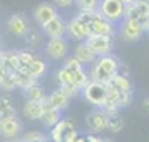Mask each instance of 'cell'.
Listing matches in <instances>:
<instances>
[{
	"instance_id": "cell-1",
	"label": "cell",
	"mask_w": 149,
	"mask_h": 142,
	"mask_svg": "<svg viewBox=\"0 0 149 142\" xmlns=\"http://www.w3.org/2000/svg\"><path fill=\"white\" fill-rule=\"evenodd\" d=\"M118 64H119V60L111 53L103 55V56H96V60L91 63V71L88 73L90 79L96 81V83L106 84L118 73Z\"/></svg>"
},
{
	"instance_id": "cell-2",
	"label": "cell",
	"mask_w": 149,
	"mask_h": 142,
	"mask_svg": "<svg viewBox=\"0 0 149 142\" xmlns=\"http://www.w3.org/2000/svg\"><path fill=\"white\" fill-rule=\"evenodd\" d=\"M98 12L113 25L124 20V3L121 0H100Z\"/></svg>"
},
{
	"instance_id": "cell-3",
	"label": "cell",
	"mask_w": 149,
	"mask_h": 142,
	"mask_svg": "<svg viewBox=\"0 0 149 142\" xmlns=\"http://www.w3.org/2000/svg\"><path fill=\"white\" fill-rule=\"evenodd\" d=\"M83 93V98L88 104H91L93 107L100 109L104 103V98H106V89H104V84L96 83V81H90L85 88L81 89Z\"/></svg>"
},
{
	"instance_id": "cell-4",
	"label": "cell",
	"mask_w": 149,
	"mask_h": 142,
	"mask_svg": "<svg viewBox=\"0 0 149 142\" xmlns=\"http://www.w3.org/2000/svg\"><path fill=\"white\" fill-rule=\"evenodd\" d=\"M70 51V42L66 38H48L45 43V55L52 60H65Z\"/></svg>"
},
{
	"instance_id": "cell-5",
	"label": "cell",
	"mask_w": 149,
	"mask_h": 142,
	"mask_svg": "<svg viewBox=\"0 0 149 142\" xmlns=\"http://www.w3.org/2000/svg\"><path fill=\"white\" fill-rule=\"evenodd\" d=\"M85 43L91 48V51L96 56H103V55H109L113 50V37H106V35H90L85 40Z\"/></svg>"
},
{
	"instance_id": "cell-6",
	"label": "cell",
	"mask_w": 149,
	"mask_h": 142,
	"mask_svg": "<svg viewBox=\"0 0 149 142\" xmlns=\"http://www.w3.org/2000/svg\"><path fill=\"white\" fill-rule=\"evenodd\" d=\"M116 33V28L111 21H108L101 13L96 10L93 13V18L90 21V35H106V37H113Z\"/></svg>"
},
{
	"instance_id": "cell-7",
	"label": "cell",
	"mask_w": 149,
	"mask_h": 142,
	"mask_svg": "<svg viewBox=\"0 0 149 142\" xmlns=\"http://www.w3.org/2000/svg\"><path fill=\"white\" fill-rule=\"evenodd\" d=\"M86 126L91 132H103L106 131L108 116L103 109H93L86 114Z\"/></svg>"
},
{
	"instance_id": "cell-8",
	"label": "cell",
	"mask_w": 149,
	"mask_h": 142,
	"mask_svg": "<svg viewBox=\"0 0 149 142\" xmlns=\"http://www.w3.org/2000/svg\"><path fill=\"white\" fill-rule=\"evenodd\" d=\"M22 122L17 117H8V119H0V136L5 139H17L22 134Z\"/></svg>"
},
{
	"instance_id": "cell-9",
	"label": "cell",
	"mask_w": 149,
	"mask_h": 142,
	"mask_svg": "<svg viewBox=\"0 0 149 142\" xmlns=\"http://www.w3.org/2000/svg\"><path fill=\"white\" fill-rule=\"evenodd\" d=\"M42 33L48 38H63L66 35V21L60 15L55 17L53 20H50L42 26Z\"/></svg>"
},
{
	"instance_id": "cell-10",
	"label": "cell",
	"mask_w": 149,
	"mask_h": 142,
	"mask_svg": "<svg viewBox=\"0 0 149 142\" xmlns=\"http://www.w3.org/2000/svg\"><path fill=\"white\" fill-rule=\"evenodd\" d=\"M144 32L141 30L138 20H124L121 21V37L124 42H138L141 40Z\"/></svg>"
},
{
	"instance_id": "cell-11",
	"label": "cell",
	"mask_w": 149,
	"mask_h": 142,
	"mask_svg": "<svg viewBox=\"0 0 149 142\" xmlns=\"http://www.w3.org/2000/svg\"><path fill=\"white\" fill-rule=\"evenodd\" d=\"M66 33L71 40H76V42H85L86 38L90 37V26L81 23L76 17L71 18V20L66 23Z\"/></svg>"
},
{
	"instance_id": "cell-12",
	"label": "cell",
	"mask_w": 149,
	"mask_h": 142,
	"mask_svg": "<svg viewBox=\"0 0 149 142\" xmlns=\"http://www.w3.org/2000/svg\"><path fill=\"white\" fill-rule=\"evenodd\" d=\"M7 28H8V32L13 35V37H18L22 38L25 33L28 32V21L25 18V15H22V13H13V15L8 18L7 21Z\"/></svg>"
},
{
	"instance_id": "cell-13",
	"label": "cell",
	"mask_w": 149,
	"mask_h": 142,
	"mask_svg": "<svg viewBox=\"0 0 149 142\" xmlns=\"http://www.w3.org/2000/svg\"><path fill=\"white\" fill-rule=\"evenodd\" d=\"M55 17H58V12L55 10V7L50 5V3H40L33 10V18H35V21L40 26H43L50 20H53Z\"/></svg>"
},
{
	"instance_id": "cell-14",
	"label": "cell",
	"mask_w": 149,
	"mask_h": 142,
	"mask_svg": "<svg viewBox=\"0 0 149 142\" xmlns=\"http://www.w3.org/2000/svg\"><path fill=\"white\" fill-rule=\"evenodd\" d=\"M13 79H15V84L17 88H20L22 91L28 89V88H32L35 84H38V79H35L32 74L28 73V68L27 66H20V68L13 71Z\"/></svg>"
},
{
	"instance_id": "cell-15",
	"label": "cell",
	"mask_w": 149,
	"mask_h": 142,
	"mask_svg": "<svg viewBox=\"0 0 149 142\" xmlns=\"http://www.w3.org/2000/svg\"><path fill=\"white\" fill-rule=\"evenodd\" d=\"M73 56L78 60L81 64H91L96 60V55L91 51V48L88 46L85 42H78V43H76Z\"/></svg>"
},
{
	"instance_id": "cell-16",
	"label": "cell",
	"mask_w": 149,
	"mask_h": 142,
	"mask_svg": "<svg viewBox=\"0 0 149 142\" xmlns=\"http://www.w3.org/2000/svg\"><path fill=\"white\" fill-rule=\"evenodd\" d=\"M0 64H2L8 73L17 71V69L20 68L17 51H2V53H0Z\"/></svg>"
},
{
	"instance_id": "cell-17",
	"label": "cell",
	"mask_w": 149,
	"mask_h": 142,
	"mask_svg": "<svg viewBox=\"0 0 149 142\" xmlns=\"http://www.w3.org/2000/svg\"><path fill=\"white\" fill-rule=\"evenodd\" d=\"M48 99H50V103H52V106H53V109L60 111V112H63L70 104V98L65 96L60 89H55L52 94H48Z\"/></svg>"
},
{
	"instance_id": "cell-18",
	"label": "cell",
	"mask_w": 149,
	"mask_h": 142,
	"mask_svg": "<svg viewBox=\"0 0 149 142\" xmlns=\"http://www.w3.org/2000/svg\"><path fill=\"white\" fill-rule=\"evenodd\" d=\"M43 114V109L40 103H33V101H25L23 106V116L30 119V121H40V117Z\"/></svg>"
},
{
	"instance_id": "cell-19",
	"label": "cell",
	"mask_w": 149,
	"mask_h": 142,
	"mask_svg": "<svg viewBox=\"0 0 149 142\" xmlns=\"http://www.w3.org/2000/svg\"><path fill=\"white\" fill-rule=\"evenodd\" d=\"M106 84H111V86H114L118 91H134V86L133 83H131V79L128 78V76H121V74H114L113 76L111 81H108Z\"/></svg>"
},
{
	"instance_id": "cell-20",
	"label": "cell",
	"mask_w": 149,
	"mask_h": 142,
	"mask_svg": "<svg viewBox=\"0 0 149 142\" xmlns=\"http://www.w3.org/2000/svg\"><path fill=\"white\" fill-rule=\"evenodd\" d=\"M40 121H42L43 126H47L48 129H52V127H55L56 124H58L60 121H61V112L60 111H43L42 117H40Z\"/></svg>"
},
{
	"instance_id": "cell-21",
	"label": "cell",
	"mask_w": 149,
	"mask_h": 142,
	"mask_svg": "<svg viewBox=\"0 0 149 142\" xmlns=\"http://www.w3.org/2000/svg\"><path fill=\"white\" fill-rule=\"evenodd\" d=\"M23 94H25V99L27 101H33V103H40V101L45 98V89H43L40 84H35L32 88H28V89L23 91Z\"/></svg>"
},
{
	"instance_id": "cell-22",
	"label": "cell",
	"mask_w": 149,
	"mask_h": 142,
	"mask_svg": "<svg viewBox=\"0 0 149 142\" xmlns=\"http://www.w3.org/2000/svg\"><path fill=\"white\" fill-rule=\"evenodd\" d=\"M47 69H48V66H47V63H45L43 60L35 58V60H33V63L28 66V73L32 74L35 79H40L43 74L47 73Z\"/></svg>"
},
{
	"instance_id": "cell-23",
	"label": "cell",
	"mask_w": 149,
	"mask_h": 142,
	"mask_svg": "<svg viewBox=\"0 0 149 142\" xmlns=\"http://www.w3.org/2000/svg\"><path fill=\"white\" fill-rule=\"evenodd\" d=\"M123 127H124V121H123V117L119 116V112H118V114H113V116H108L106 131L116 134V132L123 131Z\"/></svg>"
},
{
	"instance_id": "cell-24",
	"label": "cell",
	"mask_w": 149,
	"mask_h": 142,
	"mask_svg": "<svg viewBox=\"0 0 149 142\" xmlns=\"http://www.w3.org/2000/svg\"><path fill=\"white\" fill-rule=\"evenodd\" d=\"M17 56H18V63H20V66H27V68L33 63V60L37 58L35 53H33L32 50H28V48L18 50V51H17Z\"/></svg>"
},
{
	"instance_id": "cell-25",
	"label": "cell",
	"mask_w": 149,
	"mask_h": 142,
	"mask_svg": "<svg viewBox=\"0 0 149 142\" xmlns=\"http://www.w3.org/2000/svg\"><path fill=\"white\" fill-rule=\"evenodd\" d=\"M23 38H25V43H27L28 46L35 48L38 43L42 42V33L38 32L37 28H28V32L23 35Z\"/></svg>"
},
{
	"instance_id": "cell-26",
	"label": "cell",
	"mask_w": 149,
	"mask_h": 142,
	"mask_svg": "<svg viewBox=\"0 0 149 142\" xmlns=\"http://www.w3.org/2000/svg\"><path fill=\"white\" fill-rule=\"evenodd\" d=\"M55 78H56V81H58L60 86H65V84H74V81H73V73L66 71L63 66L56 69V73H55Z\"/></svg>"
},
{
	"instance_id": "cell-27",
	"label": "cell",
	"mask_w": 149,
	"mask_h": 142,
	"mask_svg": "<svg viewBox=\"0 0 149 142\" xmlns=\"http://www.w3.org/2000/svg\"><path fill=\"white\" fill-rule=\"evenodd\" d=\"M133 94L134 91H119L118 93V107H119V111L124 109V107H128V106H131V103H133Z\"/></svg>"
},
{
	"instance_id": "cell-28",
	"label": "cell",
	"mask_w": 149,
	"mask_h": 142,
	"mask_svg": "<svg viewBox=\"0 0 149 142\" xmlns=\"http://www.w3.org/2000/svg\"><path fill=\"white\" fill-rule=\"evenodd\" d=\"M73 81H74V84H76V88L78 89H83L86 84L90 83L91 79H90V74L85 71V68L83 69H80V71H76V73H73Z\"/></svg>"
},
{
	"instance_id": "cell-29",
	"label": "cell",
	"mask_w": 149,
	"mask_h": 142,
	"mask_svg": "<svg viewBox=\"0 0 149 142\" xmlns=\"http://www.w3.org/2000/svg\"><path fill=\"white\" fill-rule=\"evenodd\" d=\"M80 12H96L100 0H74Z\"/></svg>"
},
{
	"instance_id": "cell-30",
	"label": "cell",
	"mask_w": 149,
	"mask_h": 142,
	"mask_svg": "<svg viewBox=\"0 0 149 142\" xmlns=\"http://www.w3.org/2000/svg\"><path fill=\"white\" fill-rule=\"evenodd\" d=\"M63 68L66 71H70V73H76V71L83 69V64L74 58V56H66L65 58V63H63Z\"/></svg>"
},
{
	"instance_id": "cell-31",
	"label": "cell",
	"mask_w": 149,
	"mask_h": 142,
	"mask_svg": "<svg viewBox=\"0 0 149 142\" xmlns=\"http://www.w3.org/2000/svg\"><path fill=\"white\" fill-rule=\"evenodd\" d=\"M45 139V136L42 134V131H28L23 134L22 142H42Z\"/></svg>"
},
{
	"instance_id": "cell-32",
	"label": "cell",
	"mask_w": 149,
	"mask_h": 142,
	"mask_svg": "<svg viewBox=\"0 0 149 142\" xmlns=\"http://www.w3.org/2000/svg\"><path fill=\"white\" fill-rule=\"evenodd\" d=\"M0 88L3 91H7V93H10V91H13L17 88V84H15V79H13V74H7L5 78H2L0 79Z\"/></svg>"
},
{
	"instance_id": "cell-33",
	"label": "cell",
	"mask_w": 149,
	"mask_h": 142,
	"mask_svg": "<svg viewBox=\"0 0 149 142\" xmlns=\"http://www.w3.org/2000/svg\"><path fill=\"white\" fill-rule=\"evenodd\" d=\"M50 142H63V131H61V121L55 127L50 129Z\"/></svg>"
},
{
	"instance_id": "cell-34",
	"label": "cell",
	"mask_w": 149,
	"mask_h": 142,
	"mask_svg": "<svg viewBox=\"0 0 149 142\" xmlns=\"http://www.w3.org/2000/svg\"><path fill=\"white\" fill-rule=\"evenodd\" d=\"M65 96H68V98H74V96H78L80 89L76 88V84H65V86H60L58 88Z\"/></svg>"
},
{
	"instance_id": "cell-35",
	"label": "cell",
	"mask_w": 149,
	"mask_h": 142,
	"mask_svg": "<svg viewBox=\"0 0 149 142\" xmlns=\"http://www.w3.org/2000/svg\"><path fill=\"white\" fill-rule=\"evenodd\" d=\"M134 3H136L139 17L149 15V0H134Z\"/></svg>"
},
{
	"instance_id": "cell-36",
	"label": "cell",
	"mask_w": 149,
	"mask_h": 142,
	"mask_svg": "<svg viewBox=\"0 0 149 142\" xmlns=\"http://www.w3.org/2000/svg\"><path fill=\"white\" fill-rule=\"evenodd\" d=\"M8 117H17L15 107H0V119H8Z\"/></svg>"
},
{
	"instance_id": "cell-37",
	"label": "cell",
	"mask_w": 149,
	"mask_h": 142,
	"mask_svg": "<svg viewBox=\"0 0 149 142\" xmlns=\"http://www.w3.org/2000/svg\"><path fill=\"white\" fill-rule=\"evenodd\" d=\"M138 23H139V26H141V30H143L144 33L149 32V15L139 17V18H138Z\"/></svg>"
},
{
	"instance_id": "cell-38",
	"label": "cell",
	"mask_w": 149,
	"mask_h": 142,
	"mask_svg": "<svg viewBox=\"0 0 149 142\" xmlns=\"http://www.w3.org/2000/svg\"><path fill=\"white\" fill-rule=\"evenodd\" d=\"M55 5L60 7V8H68V7H71L74 3V0H53Z\"/></svg>"
},
{
	"instance_id": "cell-39",
	"label": "cell",
	"mask_w": 149,
	"mask_h": 142,
	"mask_svg": "<svg viewBox=\"0 0 149 142\" xmlns=\"http://www.w3.org/2000/svg\"><path fill=\"white\" fill-rule=\"evenodd\" d=\"M118 74H121V76H128V78H129L128 66H126L124 63H121V61H119V64H118Z\"/></svg>"
},
{
	"instance_id": "cell-40",
	"label": "cell",
	"mask_w": 149,
	"mask_h": 142,
	"mask_svg": "<svg viewBox=\"0 0 149 142\" xmlns=\"http://www.w3.org/2000/svg\"><path fill=\"white\" fill-rule=\"evenodd\" d=\"M12 99H10V96H2L0 98V107H12Z\"/></svg>"
},
{
	"instance_id": "cell-41",
	"label": "cell",
	"mask_w": 149,
	"mask_h": 142,
	"mask_svg": "<svg viewBox=\"0 0 149 142\" xmlns=\"http://www.w3.org/2000/svg\"><path fill=\"white\" fill-rule=\"evenodd\" d=\"M85 141H86V142H101L103 137L95 136V134H88V136H85Z\"/></svg>"
},
{
	"instance_id": "cell-42",
	"label": "cell",
	"mask_w": 149,
	"mask_h": 142,
	"mask_svg": "<svg viewBox=\"0 0 149 142\" xmlns=\"http://www.w3.org/2000/svg\"><path fill=\"white\" fill-rule=\"evenodd\" d=\"M143 109H144V112H148L149 114V96L143 99Z\"/></svg>"
},
{
	"instance_id": "cell-43",
	"label": "cell",
	"mask_w": 149,
	"mask_h": 142,
	"mask_svg": "<svg viewBox=\"0 0 149 142\" xmlns=\"http://www.w3.org/2000/svg\"><path fill=\"white\" fill-rule=\"evenodd\" d=\"M7 74H10V73H8V71H7V69L3 68V66H2V64H0V79H2V78H5Z\"/></svg>"
},
{
	"instance_id": "cell-44",
	"label": "cell",
	"mask_w": 149,
	"mask_h": 142,
	"mask_svg": "<svg viewBox=\"0 0 149 142\" xmlns=\"http://www.w3.org/2000/svg\"><path fill=\"white\" fill-rule=\"evenodd\" d=\"M71 142H86V141H85V136H81V134H78V136L74 137V139H73Z\"/></svg>"
},
{
	"instance_id": "cell-45",
	"label": "cell",
	"mask_w": 149,
	"mask_h": 142,
	"mask_svg": "<svg viewBox=\"0 0 149 142\" xmlns=\"http://www.w3.org/2000/svg\"><path fill=\"white\" fill-rule=\"evenodd\" d=\"M101 142H114V141H113V139H108V137H103Z\"/></svg>"
},
{
	"instance_id": "cell-46",
	"label": "cell",
	"mask_w": 149,
	"mask_h": 142,
	"mask_svg": "<svg viewBox=\"0 0 149 142\" xmlns=\"http://www.w3.org/2000/svg\"><path fill=\"white\" fill-rule=\"evenodd\" d=\"M123 3H129V2H134V0H121Z\"/></svg>"
},
{
	"instance_id": "cell-47",
	"label": "cell",
	"mask_w": 149,
	"mask_h": 142,
	"mask_svg": "<svg viewBox=\"0 0 149 142\" xmlns=\"http://www.w3.org/2000/svg\"><path fill=\"white\" fill-rule=\"evenodd\" d=\"M42 142H50V141H47V139H43V141Z\"/></svg>"
},
{
	"instance_id": "cell-48",
	"label": "cell",
	"mask_w": 149,
	"mask_h": 142,
	"mask_svg": "<svg viewBox=\"0 0 149 142\" xmlns=\"http://www.w3.org/2000/svg\"><path fill=\"white\" fill-rule=\"evenodd\" d=\"M0 53H2V48H0Z\"/></svg>"
},
{
	"instance_id": "cell-49",
	"label": "cell",
	"mask_w": 149,
	"mask_h": 142,
	"mask_svg": "<svg viewBox=\"0 0 149 142\" xmlns=\"http://www.w3.org/2000/svg\"><path fill=\"white\" fill-rule=\"evenodd\" d=\"M148 33H149V32H148Z\"/></svg>"
}]
</instances>
